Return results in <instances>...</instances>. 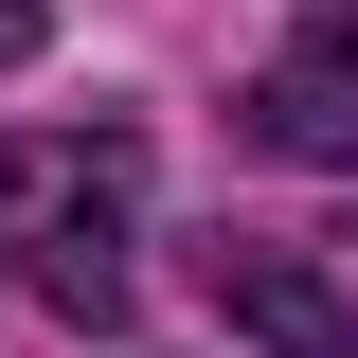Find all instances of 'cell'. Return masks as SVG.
Returning a JSON list of instances; mask_svg holds the SVG:
<instances>
[{
    "mask_svg": "<svg viewBox=\"0 0 358 358\" xmlns=\"http://www.w3.org/2000/svg\"><path fill=\"white\" fill-rule=\"evenodd\" d=\"M233 126L268 143V162H358V18H322V36H287L251 90H233Z\"/></svg>",
    "mask_w": 358,
    "mask_h": 358,
    "instance_id": "1",
    "label": "cell"
},
{
    "mask_svg": "<svg viewBox=\"0 0 358 358\" xmlns=\"http://www.w3.org/2000/svg\"><path fill=\"white\" fill-rule=\"evenodd\" d=\"M215 305L251 322L268 358H358V305H341V287H322L305 251H268V233H233V251H215Z\"/></svg>",
    "mask_w": 358,
    "mask_h": 358,
    "instance_id": "2",
    "label": "cell"
}]
</instances>
